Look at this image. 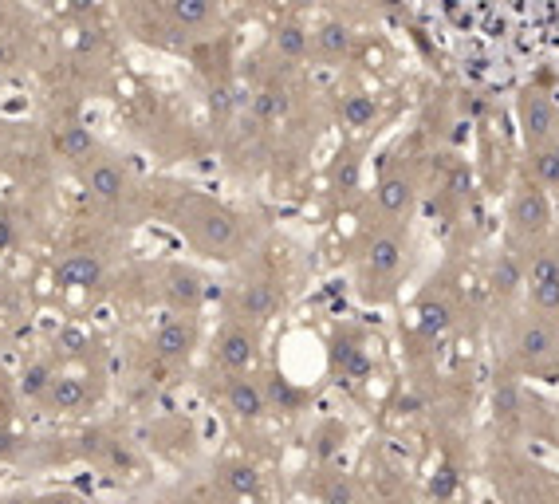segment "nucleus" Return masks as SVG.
I'll return each instance as SVG.
<instances>
[{"mask_svg": "<svg viewBox=\"0 0 559 504\" xmlns=\"http://www.w3.org/2000/svg\"><path fill=\"white\" fill-rule=\"evenodd\" d=\"M48 406L52 410H60V414H79L83 406H87V398H91V390H87V382L75 375H60L52 378V386H48Z\"/></svg>", "mask_w": 559, "mask_h": 504, "instance_id": "obj_16", "label": "nucleus"}, {"mask_svg": "<svg viewBox=\"0 0 559 504\" xmlns=\"http://www.w3.org/2000/svg\"><path fill=\"white\" fill-rule=\"evenodd\" d=\"M335 186L343 189V193H351V189H359V158H343L339 166H335Z\"/></svg>", "mask_w": 559, "mask_h": 504, "instance_id": "obj_26", "label": "nucleus"}, {"mask_svg": "<svg viewBox=\"0 0 559 504\" xmlns=\"http://www.w3.org/2000/svg\"><path fill=\"white\" fill-rule=\"evenodd\" d=\"M516 126L524 138V150H540L559 138V103L544 87H520L516 91Z\"/></svg>", "mask_w": 559, "mask_h": 504, "instance_id": "obj_5", "label": "nucleus"}, {"mask_svg": "<svg viewBox=\"0 0 559 504\" xmlns=\"http://www.w3.org/2000/svg\"><path fill=\"white\" fill-rule=\"evenodd\" d=\"M524 260V300H528V312L540 315H559V241L556 237H544L536 245L520 252Z\"/></svg>", "mask_w": 559, "mask_h": 504, "instance_id": "obj_4", "label": "nucleus"}, {"mask_svg": "<svg viewBox=\"0 0 559 504\" xmlns=\"http://www.w3.org/2000/svg\"><path fill=\"white\" fill-rule=\"evenodd\" d=\"M508 359L520 375L556 378L559 375V331L552 315L524 312L508 331Z\"/></svg>", "mask_w": 559, "mask_h": 504, "instance_id": "obj_3", "label": "nucleus"}, {"mask_svg": "<svg viewBox=\"0 0 559 504\" xmlns=\"http://www.w3.org/2000/svg\"><path fill=\"white\" fill-rule=\"evenodd\" d=\"M402 264H406V237H402V229L374 233L367 252H363V288H367V296L390 292L398 272H402Z\"/></svg>", "mask_w": 559, "mask_h": 504, "instance_id": "obj_6", "label": "nucleus"}, {"mask_svg": "<svg viewBox=\"0 0 559 504\" xmlns=\"http://www.w3.org/2000/svg\"><path fill=\"white\" fill-rule=\"evenodd\" d=\"M225 4H245V0H225Z\"/></svg>", "mask_w": 559, "mask_h": 504, "instance_id": "obj_33", "label": "nucleus"}, {"mask_svg": "<svg viewBox=\"0 0 559 504\" xmlns=\"http://www.w3.org/2000/svg\"><path fill=\"white\" fill-rule=\"evenodd\" d=\"M178 229L189 237V245L205 256H217V260H233L237 252L245 249V225L233 209H225L221 201L213 197H201V193H186L178 201Z\"/></svg>", "mask_w": 559, "mask_h": 504, "instance_id": "obj_1", "label": "nucleus"}, {"mask_svg": "<svg viewBox=\"0 0 559 504\" xmlns=\"http://www.w3.org/2000/svg\"><path fill=\"white\" fill-rule=\"evenodd\" d=\"M8 63H12V48L0 40V67H8Z\"/></svg>", "mask_w": 559, "mask_h": 504, "instance_id": "obj_31", "label": "nucleus"}, {"mask_svg": "<svg viewBox=\"0 0 559 504\" xmlns=\"http://www.w3.org/2000/svg\"><path fill=\"white\" fill-rule=\"evenodd\" d=\"M52 367L48 363H28L24 367V375H20V394L24 398H44L48 394V386H52Z\"/></svg>", "mask_w": 559, "mask_h": 504, "instance_id": "obj_25", "label": "nucleus"}, {"mask_svg": "<svg viewBox=\"0 0 559 504\" xmlns=\"http://www.w3.org/2000/svg\"><path fill=\"white\" fill-rule=\"evenodd\" d=\"M197 347V323L193 319H166L158 331H154V355L162 363H189Z\"/></svg>", "mask_w": 559, "mask_h": 504, "instance_id": "obj_10", "label": "nucleus"}, {"mask_svg": "<svg viewBox=\"0 0 559 504\" xmlns=\"http://www.w3.org/2000/svg\"><path fill=\"white\" fill-rule=\"evenodd\" d=\"M556 225V209H552V193L540 186L532 174L516 178V186L508 189V205H504V233H508V249L524 252L528 245L552 237Z\"/></svg>", "mask_w": 559, "mask_h": 504, "instance_id": "obj_2", "label": "nucleus"}, {"mask_svg": "<svg viewBox=\"0 0 559 504\" xmlns=\"http://www.w3.org/2000/svg\"><path fill=\"white\" fill-rule=\"evenodd\" d=\"M67 4H71V12H91L95 0H67Z\"/></svg>", "mask_w": 559, "mask_h": 504, "instance_id": "obj_30", "label": "nucleus"}, {"mask_svg": "<svg viewBox=\"0 0 559 504\" xmlns=\"http://www.w3.org/2000/svg\"><path fill=\"white\" fill-rule=\"evenodd\" d=\"M213 111H217V115H229V111H233V91H229V87H217V91H213Z\"/></svg>", "mask_w": 559, "mask_h": 504, "instance_id": "obj_28", "label": "nucleus"}, {"mask_svg": "<svg viewBox=\"0 0 559 504\" xmlns=\"http://www.w3.org/2000/svg\"><path fill=\"white\" fill-rule=\"evenodd\" d=\"M414 315H418V331L426 335V339H437V335H445L449 327H453V319H457V308H453V300L449 296H422L418 300V308H414Z\"/></svg>", "mask_w": 559, "mask_h": 504, "instance_id": "obj_14", "label": "nucleus"}, {"mask_svg": "<svg viewBox=\"0 0 559 504\" xmlns=\"http://www.w3.org/2000/svg\"><path fill=\"white\" fill-rule=\"evenodd\" d=\"M87 189L99 197V201H119L126 189V178L119 166H111V162H95L91 170H87Z\"/></svg>", "mask_w": 559, "mask_h": 504, "instance_id": "obj_18", "label": "nucleus"}, {"mask_svg": "<svg viewBox=\"0 0 559 504\" xmlns=\"http://www.w3.org/2000/svg\"><path fill=\"white\" fill-rule=\"evenodd\" d=\"M256 359H260V335H256V323L237 319V323H229V327L217 335V363H221L229 375H245V371H252Z\"/></svg>", "mask_w": 559, "mask_h": 504, "instance_id": "obj_7", "label": "nucleus"}, {"mask_svg": "<svg viewBox=\"0 0 559 504\" xmlns=\"http://www.w3.org/2000/svg\"><path fill=\"white\" fill-rule=\"evenodd\" d=\"M528 174L548 193H559V138L540 150H528Z\"/></svg>", "mask_w": 559, "mask_h": 504, "instance_id": "obj_17", "label": "nucleus"}, {"mask_svg": "<svg viewBox=\"0 0 559 504\" xmlns=\"http://www.w3.org/2000/svg\"><path fill=\"white\" fill-rule=\"evenodd\" d=\"M162 296L174 312H197L205 300V280L186 264H170L162 276Z\"/></svg>", "mask_w": 559, "mask_h": 504, "instance_id": "obj_9", "label": "nucleus"}, {"mask_svg": "<svg viewBox=\"0 0 559 504\" xmlns=\"http://www.w3.org/2000/svg\"><path fill=\"white\" fill-rule=\"evenodd\" d=\"M225 406L237 414V418H245V422H256V418H264V410H268V394H264V386L245 375H233L229 378V386H225Z\"/></svg>", "mask_w": 559, "mask_h": 504, "instance_id": "obj_11", "label": "nucleus"}, {"mask_svg": "<svg viewBox=\"0 0 559 504\" xmlns=\"http://www.w3.org/2000/svg\"><path fill=\"white\" fill-rule=\"evenodd\" d=\"M339 4H367V0H339Z\"/></svg>", "mask_w": 559, "mask_h": 504, "instance_id": "obj_32", "label": "nucleus"}, {"mask_svg": "<svg viewBox=\"0 0 559 504\" xmlns=\"http://www.w3.org/2000/svg\"><path fill=\"white\" fill-rule=\"evenodd\" d=\"M56 150L67 162H83V158L95 154V138H91L87 126H63L60 134H56Z\"/></svg>", "mask_w": 559, "mask_h": 504, "instance_id": "obj_20", "label": "nucleus"}, {"mask_svg": "<svg viewBox=\"0 0 559 504\" xmlns=\"http://www.w3.org/2000/svg\"><path fill=\"white\" fill-rule=\"evenodd\" d=\"M556 331H559V315H556Z\"/></svg>", "mask_w": 559, "mask_h": 504, "instance_id": "obj_34", "label": "nucleus"}, {"mask_svg": "<svg viewBox=\"0 0 559 504\" xmlns=\"http://www.w3.org/2000/svg\"><path fill=\"white\" fill-rule=\"evenodd\" d=\"M56 284L60 288H95V284H103V260L95 252H67L56 264Z\"/></svg>", "mask_w": 559, "mask_h": 504, "instance_id": "obj_12", "label": "nucleus"}, {"mask_svg": "<svg viewBox=\"0 0 559 504\" xmlns=\"http://www.w3.org/2000/svg\"><path fill=\"white\" fill-rule=\"evenodd\" d=\"M339 119L351 130H363V126H371L378 119V103H374L371 95H347L343 107H339Z\"/></svg>", "mask_w": 559, "mask_h": 504, "instance_id": "obj_23", "label": "nucleus"}, {"mask_svg": "<svg viewBox=\"0 0 559 504\" xmlns=\"http://www.w3.org/2000/svg\"><path fill=\"white\" fill-rule=\"evenodd\" d=\"M311 44H315V52H319L323 60H347V56L355 52V32H351L343 20H323V24L315 28Z\"/></svg>", "mask_w": 559, "mask_h": 504, "instance_id": "obj_15", "label": "nucleus"}, {"mask_svg": "<svg viewBox=\"0 0 559 504\" xmlns=\"http://www.w3.org/2000/svg\"><path fill=\"white\" fill-rule=\"evenodd\" d=\"M323 497H327V501H347V497H351V485H343V481H335L331 489H323Z\"/></svg>", "mask_w": 559, "mask_h": 504, "instance_id": "obj_29", "label": "nucleus"}, {"mask_svg": "<svg viewBox=\"0 0 559 504\" xmlns=\"http://www.w3.org/2000/svg\"><path fill=\"white\" fill-rule=\"evenodd\" d=\"M288 107H292V99H288L284 87H264V91L252 99V115H256L260 123H280V119L288 115Z\"/></svg>", "mask_w": 559, "mask_h": 504, "instance_id": "obj_22", "label": "nucleus"}, {"mask_svg": "<svg viewBox=\"0 0 559 504\" xmlns=\"http://www.w3.org/2000/svg\"><path fill=\"white\" fill-rule=\"evenodd\" d=\"M221 485H225L233 497H260V493H264L260 473H256V465H249V461L225 465V469H221Z\"/></svg>", "mask_w": 559, "mask_h": 504, "instance_id": "obj_19", "label": "nucleus"}, {"mask_svg": "<svg viewBox=\"0 0 559 504\" xmlns=\"http://www.w3.org/2000/svg\"><path fill=\"white\" fill-rule=\"evenodd\" d=\"M83 343H87V335H83L79 327H67V331H60V347H63V351H71V355H75V351H83Z\"/></svg>", "mask_w": 559, "mask_h": 504, "instance_id": "obj_27", "label": "nucleus"}, {"mask_svg": "<svg viewBox=\"0 0 559 504\" xmlns=\"http://www.w3.org/2000/svg\"><path fill=\"white\" fill-rule=\"evenodd\" d=\"M374 201H378V209H382L390 221L410 217V209H414V201H418V178H414L410 170H386V174L378 178V186H374Z\"/></svg>", "mask_w": 559, "mask_h": 504, "instance_id": "obj_8", "label": "nucleus"}, {"mask_svg": "<svg viewBox=\"0 0 559 504\" xmlns=\"http://www.w3.org/2000/svg\"><path fill=\"white\" fill-rule=\"evenodd\" d=\"M276 312H280V292H276L268 280H249V284L237 292V315H241V319H249V323H268Z\"/></svg>", "mask_w": 559, "mask_h": 504, "instance_id": "obj_13", "label": "nucleus"}, {"mask_svg": "<svg viewBox=\"0 0 559 504\" xmlns=\"http://www.w3.org/2000/svg\"><path fill=\"white\" fill-rule=\"evenodd\" d=\"M174 20L186 24V28H205L213 20V0H174L170 4Z\"/></svg>", "mask_w": 559, "mask_h": 504, "instance_id": "obj_24", "label": "nucleus"}, {"mask_svg": "<svg viewBox=\"0 0 559 504\" xmlns=\"http://www.w3.org/2000/svg\"><path fill=\"white\" fill-rule=\"evenodd\" d=\"M272 44H276V52L284 60H304L311 48V32L304 24H280L276 36H272Z\"/></svg>", "mask_w": 559, "mask_h": 504, "instance_id": "obj_21", "label": "nucleus"}]
</instances>
